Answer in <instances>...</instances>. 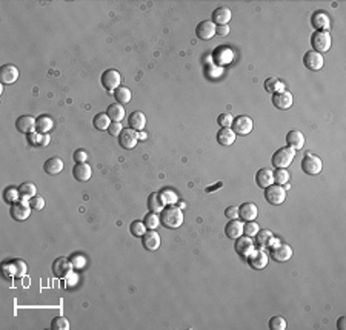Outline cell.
Instances as JSON below:
<instances>
[{
  "label": "cell",
  "mask_w": 346,
  "mask_h": 330,
  "mask_svg": "<svg viewBox=\"0 0 346 330\" xmlns=\"http://www.w3.org/2000/svg\"><path fill=\"white\" fill-rule=\"evenodd\" d=\"M160 223L166 229H179L183 225V212L182 209L174 206H165V209L160 212Z\"/></svg>",
  "instance_id": "1"
},
{
  "label": "cell",
  "mask_w": 346,
  "mask_h": 330,
  "mask_svg": "<svg viewBox=\"0 0 346 330\" xmlns=\"http://www.w3.org/2000/svg\"><path fill=\"white\" fill-rule=\"evenodd\" d=\"M26 263L23 260H9L6 263H3L2 266V273L5 278L11 280V278H23L26 275Z\"/></svg>",
  "instance_id": "2"
},
{
  "label": "cell",
  "mask_w": 346,
  "mask_h": 330,
  "mask_svg": "<svg viewBox=\"0 0 346 330\" xmlns=\"http://www.w3.org/2000/svg\"><path fill=\"white\" fill-rule=\"evenodd\" d=\"M296 157V151L291 147H280L279 151H276V154L272 155V166L277 167V169H286L292 160Z\"/></svg>",
  "instance_id": "3"
},
{
  "label": "cell",
  "mask_w": 346,
  "mask_h": 330,
  "mask_svg": "<svg viewBox=\"0 0 346 330\" xmlns=\"http://www.w3.org/2000/svg\"><path fill=\"white\" fill-rule=\"evenodd\" d=\"M311 45L319 54H324L331 49V34L328 31H316L311 36Z\"/></svg>",
  "instance_id": "4"
},
{
  "label": "cell",
  "mask_w": 346,
  "mask_h": 330,
  "mask_svg": "<svg viewBox=\"0 0 346 330\" xmlns=\"http://www.w3.org/2000/svg\"><path fill=\"white\" fill-rule=\"evenodd\" d=\"M271 257L277 263H285L292 257V249L289 244L280 243L279 240L274 238V241L271 244Z\"/></svg>",
  "instance_id": "5"
},
{
  "label": "cell",
  "mask_w": 346,
  "mask_h": 330,
  "mask_svg": "<svg viewBox=\"0 0 346 330\" xmlns=\"http://www.w3.org/2000/svg\"><path fill=\"white\" fill-rule=\"evenodd\" d=\"M302 169H303V172L308 175H319L323 169L322 158L314 155V154H306L302 160Z\"/></svg>",
  "instance_id": "6"
},
{
  "label": "cell",
  "mask_w": 346,
  "mask_h": 330,
  "mask_svg": "<svg viewBox=\"0 0 346 330\" xmlns=\"http://www.w3.org/2000/svg\"><path fill=\"white\" fill-rule=\"evenodd\" d=\"M265 198L268 203L279 206L281 203H285L286 200V189L281 187L280 185H271L269 187L265 189Z\"/></svg>",
  "instance_id": "7"
},
{
  "label": "cell",
  "mask_w": 346,
  "mask_h": 330,
  "mask_svg": "<svg viewBox=\"0 0 346 330\" xmlns=\"http://www.w3.org/2000/svg\"><path fill=\"white\" fill-rule=\"evenodd\" d=\"M100 82H102V86L107 91H115L120 86L122 76H120V72L115 69H107L102 74Z\"/></svg>",
  "instance_id": "8"
},
{
  "label": "cell",
  "mask_w": 346,
  "mask_h": 330,
  "mask_svg": "<svg viewBox=\"0 0 346 330\" xmlns=\"http://www.w3.org/2000/svg\"><path fill=\"white\" fill-rule=\"evenodd\" d=\"M253 119L248 115H238L233 120V124H231V129L236 132V135H248L253 131Z\"/></svg>",
  "instance_id": "9"
},
{
  "label": "cell",
  "mask_w": 346,
  "mask_h": 330,
  "mask_svg": "<svg viewBox=\"0 0 346 330\" xmlns=\"http://www.w3.org/2000/svg\"><path fill=\"white\" fill-rule=\"evenodd\" d=\"M31 210H33V207L29 206V201H26V200H19L17 203L11 205V209H9L11 217L17 221L28 220L31 215Z\"/></svg>",
  "instance_id": "10"
},
{
  "label": "cell",
  "mask_w": 346,
  "mask_h": 330,
  "mask_svg": "<svg viewBox=\"0 0 346 330\" xmlns=\"http://www.w3.org/2000/svg\"><path fill=\"white\" fill-rule=\"evenodd\" d=\"M234 249L237 252V255H240L242 258H248L251 253L256 250V243L251 240V237H238L236 240Z\"/></svg>",
  "instance_id": "11"
},
{
  "label": "cell",
  "mask_w": 346,
  "mask_h": 330,
  "mask_svg": "<svg viewBox=\"0 0 346 330\" xmlns=\"http://www.w3.org/2000/svg\"><path fill=\"white\" fill-rule=\"evenodd\" d=\"M139 132L131 129V127H123L122 134L119 135V143L123 149H134L139 143Z\"/></svg>",
  "instance_id": "12"
},
{
  "label": "cell",
  "mask_w": 346,
  "mask_h": 330,
  "mask_svg": "<svg viewBox=\"0 0 346 330\" xmlns=\"http://www.w3.org/2000/svg\"><path fill=\"white\" fill-rule=\"evenodd\" d=\"M292 102H294V97H292V94L286 89L272 94V104H274L277 109H281V111L289 109L292 106Z\"/></svg>",
  "instance_id": "13"
},
{
  "label": "cell",
  "mask_w": 346,
  "mask_h": 330,
  "mask_svg": "<svg viewBox=\"0 0 346 330\" xmlns=\"http://www.w3.org/2000/svg\"><path fill=\"white\" fill-rule=\"evenodd\" d=\"M71 270H72V264L68 258L60 257L52 263V273H54V276H57V278H68L71 275Z\"/></svg>",
  "instance_id": "14"
},
{
  "label": "cell",
  "mask_w": 346,
  "mask_h": 330,
  "mask_svg": "<svg viewBox=\"0 0 346 330\" xmlns=\"http://www.w3.org/2000/svg\"><path fill=\"white\" fill-rule=\"evenodd\" d=\"M303 65L311 71H320L324 65L323 56L319 54V52H316V51H308L305 54V57H303Z\"/></svg>",
  "instance_id": "15"
},
{
  "label": "cell",
  "mask_w": 346,
  "mask_h": 330,
  "mask_svg": "<svg viewBox=\"0 0 346 330\" xmlns=\"http://www.w3.org/2000/svg\"><path fill=\"white\" fill-rule=\"evenodd\" d=\"M142 243H143V248L150 252H155L159 250L160 244H162V240H160V235L157 233L155 230H146V233L142 237Z\"/></svg>",
  "instance_id": "16"
},
{
  "label": "cell",
  "mask_w": 346,
  "mask_h": 330,
  "mask_svg": "<svg viewBox=\"0 0 346 330\" xmlns=\"http://www.w3.org/2000/svg\"><path fill=\"white\" fill-rule=\"evenodd\" d=\"M216 25L211 22V20H203V22H200L197 25L195 28V34L198 39H202V40H211L217 33H216Z\"/></svg>",
  "instance_id": "17"
},
{
  "label": "cell",
  "mask_w": 346,
  "mask_h": 330,
  "mask_svg": "<svg viewBox=\"0 0 346 330\" xmlns=\"http://www.w3.org/2000/svg\"><path fill=\"white\" fill-rule=\"evenodd\" d=\"M246 260H248V263H249L251 268L256 269V270H260V269H265V268H266V264H268V255H266V252H265L263 249H260V250H254Z\"/></svg>",
  "instance_id": "18"
},
{
  "label": "cell",
  "mask_w": 346,
  "mask_h": 330,
  "mask_svg": "<svg viewBox=\"0 0 346 330\" xmlns=\"http://www.w3.org/2000/svg\"><path fill=\"white\" fill-rule=\"evenodd\" d=\"M256 183L261 189H266L271 185H274V172H272V169L261 167L260 171L256 174Z\"/></svg>",
  "instance_id": "19"
},
{
  "label": "cell",
  "mask_w": 346,
  "mask_h": 330,
  "mask_svg": "<svg viewBox=\"0 0 346 330\" xmlns=\"http://www.w3.org/2000/svg\"><path fill=\"white\" fill-rule=\"evenodd\" d=\"M311 25L314 26L316 31H328L331 26V19L326 13L323 11H317L314 13L311 17Z\"/></svg>",
  "instance_id": "20"
},
{
  "label": "cell",
  "mask_w": 346,
  "mask_h": 330,
  "mask_svg": "<svg viewBox=\"0 0 346 330\" xmlns=\"http://www.w3.org/2000/svg\"><path fill=\"white\" fill-rule=\"evenodd\" d=\"M286 144L288 147L294 149V151H300L305 146V135L299 129H292L286 134Z\"/></svg>",
  "instance_id": "21"
},
{
  "label": "cell",
  "mask_w": 346,
  "mask_h": 330,
  "mask_svg": "<svg viewBox=\"0 0 346 330\" xmlns=\"http://www.w3.org/2000/svg\"><path fill=\"white\" fill-rule=\"evenodd\" d=\"M257 215H259V209H257L256 203L248 201V203H243L238 207V218H242L245 223L254 221L257 218Z\"/></svg>",
  "instance_id": "22"
},
{
  "label": "cell",
  "mask_w": 346,
  "mask_h": 330,
  "mask_svg": "<svg viewBox=\"0 0 346 330\" xmlns=\"http://www.w3.org/2000/svg\"><path fill=\"white\" fill-rule=\"evenodd\" d=\"M36 122L37 119H34V117H31V115H22V117H19L17 122H16V127L17 129L22 132V134H31V132H34L36 131Z\"/></svg>",
  "instance_id": "23"
},
{
  "label": "cell",
  "mask_w": 346,
  "mask_h": 330,
  "mask_svg": "<svg viewBox=\"0 0 346 330\" xmlns=\"http://www.w3.org/2000/svg\"><path fill=\"white\" fill-rule=\"evenodd\" d=\"M231 17H233V13H231V9L228 6H218V8L214 9L211 22L214 25H218V26L220 25H228Z\"/></svg>",
  "instance_id": "24"
},
{
  "label": "cell",
  "mask_w": 346,
  "mask_h": 330,
  "mask_svg": "<svg viewBox=\"0 0 346 330\" xmlns=\"http://www.w3.org/2000/svg\"><path fill=\"white\" fill-rule=\"evenodd\" d=\"M19 79V69L14 65H3L0 69V80L3 84H13Z\"/></svg>",
  "instance_id": "25"
},
{
  "label": "cell",
  "mask_w": 346,
  "mask_h": 330,
  "mask_svg": "<svg viewBox=\"0 0 346 330\" xmlns=\"http://www.w3.org/2000/svg\"><path fill=\"white\" fill-rule=\"evenodd\" d=\"M225 233H226L228 238L237 240L238 237L243 235V223L240 221L238 218L237 220H229V223L225 227Z\"/></svg>",
  "instance_id": "26"
},
{
  "label": "cell",
  "mask_w": 346,
  "mask_h": 330,
  "mask_svg": "<svg viewBox=\"0 0 346 330\" xmlns=\"http://www.w3.org/2000/svg\"><path fill=\"white\" fill-rule=\"evenodd\" d=\"M64 167H65L64 160L59 158V157L48 158L45 162V165H43V169H45V172L48 175H57V174H60L62 171H64Z\"/></svg>",
  "instance_id": "27"
},
{
  "label": "cell",
  "mask_w": 346,
  "mask_h": 330,
  "mask_svg": "<svg viewBox=\"0 0 346 330\" xmlns=\"http://www.w3.org/2000/svg\"><path fill=\"white\" fill-rule=\"evenodd\" d=\"M72 175H74L76 180L79 182H88L92 175L91 166L85 162V163H76V166L72 167Z\"/></svg>",
  "instance_id": "28"
},
{
  "label": "cell",
  "mask_w": 346,
  "mask_h": 330,
  "mask_svg": "<svg viewBox=\"0 0 346 330\" xmlns=\"http://www.w3.org/2000/svg\"><path fill=\"white\" fill-rule=\"evenodd\" d=\"M128 124H130L131 129L137 131V132L143 131L145 126H146V117H145V114L140 112V111H134V112L130 115Z\"/></svg>",
  "instance_id": "29"
},
{
  "label": "cell",
  "mask_w": 346,
  "mask_h": 330,
  "mask_svg": "<svg viewBox=\"0 0 346 330\" xmlns=\"http://www.w3.org/2000/svg\"><path fill=\"white\" fill-rule=\"evenodd\" d=\"M217 142L222 146H231L236 143V132L231 127H222L217 132Z\"/></svg>",
  "instance_id": "30"
},
{
  "label": "cell",
  "mask_w": 346,
  "mask_h": 330,
  "mask_svg": "<svg viewBox=\"0 0 346 330\" xmlns=\"http://www.w3.org/2000/svg\"><path fill=\"white\" fill-rule=\"evenodd\" d=\"M54 127V122H52V119L49 115H40L37 122H36V131L39 134H49L51 129Z\"/></svg>",
  "instance_id": "31"
},
{
  "label": "cell",
  "mask_w": 346,
  "mask_h": 330,
  "mask_svg": "<svg viewBox=\"0 0 346 330\" xmlns=\"http://www.w3.org/2000/svg\"><path fill=\"white\" fill-rule=\"evenodd\" d=\"M107 114L111 119V122H122L125 119V106L120 104V103H112L108 106L107 109Z\"/></svg>",
  "instance_id": "32"
},
{
  "label": "cell",
  "mask_w": 346,
  "mask_h": 330,
  "mask_svg": "<svg viewBox=\"0 0 346 330\" xmlns=\"http://www.w3.org/2000/svg\"><path fill=\"white\" fill-rule=\"evenodd\" d=\"M148 209H150V212H155V214H160V212L165 209V203L162 201L160 192H152L148 197Z\"/></svg>",
  "instance_id": "33"
},
{
  "label": "cell",
  "mask_w": 346,
  "mask_h": 330,
  "mask_svg": "<svg viewBox=\"0 0 346 330\" xmlns=\"http://www.w3.org/2000/svg\"><path fill=\"white\" fill-rule=\"evenodd\" d=\"M256 237H257V244L261 249L271 248L272 241H274V235H272V232L268 229H260Z\"/></svg>",
  "instance_id": "34"
},
{
  "label": "cell",
  "mask_w": 346,
  "mask_h": 330,
  "mask_svg": "<svg viewBox=\"0 0 346 330\" xmlns=\"http://www.w3.org/2000/svg\"><path fill=\"white\" fill-rule=\"evenodd\" d=\"M92 124L99 131H108L109 126H111V119L108 117L107 112H100V114H97L96 117H94Z\"/></svg>",
  "instance_id": "35"
},
{
  "label": "cell",
  "mask_w": 346,
  "mask_h": 330,
  "mask_svg": "<svg viewBox=\"0 0 346 330\" xmlns=\"http://www.w3.org/2000/svg\"><path fill=\"white\" fill-rule=\"evenodd\" d=\"M114 97L115 100H117V103L120 104H128L132 99V95H131V91L128 88H125V86H119L117 89L114 91Z\"/></svg>",
  "instance_id": "36"
},
{
  "label": "cell",
  "mask_w": 346,
  "mask_h": 330,
  "mask_svg": "<svg viewBox=\"0 0 346 330\" xmlns=\"http://www.w3.org/2000/svg\"><path fill=\"white\" fill-rule=\"evenodd\" d=\"M143 223H145L146 229L155 230L157 227L160 226V214H155V212H148V214L145 215Z\"/></svg>",
  "instance_id": "37"
},
{
  "label": "cell",
  "mask_w": 346,
  "mask_h": 330,
  "mask_svg": "<svg viewBox=\"0 0 346 330\" xmlns=\"http://www.w3.org/2000/svg\"><path fill=\"white\" fill-rule=\"evenodd\" d=\"M19 192H20V197H22L23 200H29V198H33L36 197V192H37V187L34 183H23V185H20L19 187Z\"/></svg>",
  "instance_id": "38"
},
{
  "label": "cell",
  "mask_w": 346,
  "mask_h": 330,
  "mask_svg": "<svg viewBox=\"0 0 346 330\" xmlns=\"http://www.w3.org/2000/svg\"><path fill=\"white\" fill-rule=\"evenodd\" d=\"M160 197H162V201L165 203V206H174V205L179 203L177 194L174 192L173 189H163V190H160Z\"/></svg>",
  "instance_id": "39"
},
{
  "label": "cell",
  "mask_w": 346,
  "mask_h": 330,
  "mask_svg": "<svg viewBox=\"0 0 346 330\" xmlns=\"http://www.w3.org/2000/svg\"><path fill=\"white\" fill-rule=\"evenodd\" d=\"M265 89L271 94H274V92H279V91H283L285 89V86H283V83L276 79V77H269L266 82H265Z\"/></svg>",
  "instance_id": "40"
},
{
  "label": "cell",
  "mask_w": 346,
  "mask_h": 330,
  "mask_svg": "<svg viewBox=\"0 0 346 330\" xmlns=\"http://www.w3.org/2000/svg\"><path fill=\"white\" fill-rule=\"evenodd\" d=\"M130 230H131V233L134 237H143L145 233H146V226H145V223L143 221H132L131 223V227H130Z\"/></svg>",
  "instance_id": "41"
},
{
  "label": "cell",
  "mask_w": 346,
  "mask_h": 330,
  "mask_svg": "<svg viewBox=\"0 0 346 330\" xmlns=\"http://www.w3.org/2000/svg\"><path fill=\"white\" fill-rule=\"evenodd\" d=\"M51 329H54V330H68L69 329V321L65 316H56L51 321Z\"/></svg>",
  "instance_id": "42"
},
{
  "label": "cell",
  "mask_w": 346,
  "mask_h": 330,
  "mask_svg": "<svg viewBox=\"0 0 346 330\" xmlns=\"http://www.w3.org/2000/svg\"><path fill=\"white\" fill-rule=\"evenodd\" d=\"M19 197H20V192H19L17 187H8V189L5 190V194H3L5 201H6V203H11V205L17 203Z\"/></svg>",
  "instance_id": "43"
},
{
  "label": "cell",
  "mask_w": 346,
  "mask_h": 330,
  "mask_svg": "<svg viewBox=\"0 0 346 330\" xmlns=\"http://www.w3.org/2000/svg\"><path fill=\"white\" fill-rule=\"evenodd\" d=\"M286 326V319L281 316H272L269 319V329L271 330H285Z\"/></svg>",
  "instance_id": "44"
},
{
  "label": "cell",
  "mask_w": 346,
  "mask_h": 330,
  "mask_svg": "<svg viewBox=\"0 0 346 330\" xmlns=\"http://www.w3.org/2000/svg\"><path fill=\"white\" fill-rule=\"evenodd\" d=\"M288 182H289V172L286 169H277L274 172V183L281 186V185H286Z\"/></svg>",
  "instance_id": "45"
},
{
  "label": "cell",
  "mask_w": 346,
  "mask_h": 330,
  "mask_svg": "<svg viewBox=\"0 0 346 330\" xmlns=\"http://www.w3.org/2000/svg\"><path fill=\"white\" fill-rule=\"evenodd\" d=\"M259 230H260V226L257 225L256 221H248L246 225H243V233L246 237H256L257 233H259Z\"/></svg>",
  "instance_id": "46"
},
{
  "label": "cell",
  "mask_w": 346,
  "mask_h": 330,
  "mask_svg": "<svg viewBox=\"0 0 346 330\" xmlns=\"http://www.w3.org/2000/svg\"><path fill=\"white\" fill-rule=\"evenodd\" d=\"M29 206L33 207L34 210H42L45 207V198L43 197H40V195H36L33 198H29Z\"/></svg>",
  "instance_id": "47"
},
{
  "label": "cell",
  "mask_w": 346,
  "mask_h": 330,
  "mask_svg": "<svg viewBox=\"0 0 346 330\" xmlns=\"http://www.w3.org/2000/svg\"><path fill=\"white\" fill-rule=\"evenodd\" d=\"M233 120H234V117L231 114H220L217 119V123L220 124V127H231Z\"/></svg>",
  "instance_id": "48"
},
{
  "label": "cell",
  "mask_w": 346,
  "mask_h": 330,
  "mask_svg": "<svg viewBox=\"0 0 346 330\" xmlns=\"http://www.w3.org/2000/svg\"><path fill=\"white\" fill-rule=\"evenodd\" d=\"M122 131H123V126L119 122H112L111 126H109V129H108L111 137H119L122 134Z\"/></svg>",
  "instance_id": "49"
},
{
  "label": "cell",
  "mask_w": 346,
  "mask_h": 330,
  "mask_svg": "<svg viewBox=\"0 0 346 330\" xmlns=\"http://www.w3.org/2000/svg\"><path fill=\"white\" fill-rule=\"evenodd\" d=\"M72 157H74V162L76 163H85L86 160H88V152L83 151V149H77Z\"/></svg>",
  "instance_id": "50"
},
{
  "label": "cell",
  "mask_w": 346,
  "mask_h": 330,
  "mask_svg": "<svg viewBox=\"0 0 346 330\" xmlns=\"http://www.w3.org/2000/svg\"><path fill=\"white\" fill-rule=\"evenodd\" d=\"M28 142L33 144V146H37V144H42V134H39L37 131L28 134Z\"/></svg>",
  "instance_id": "51"
},
{
  "label": "cell",
  "mask_w": 346,
  "mask_h": 330,
  "mask_svg": "<svg viewBox=\"0 0 346 330\" xmlns=\"http://www.w3.org/2000/svg\"><path fill=\"white\" fill-rule=\"evenodd\" d=\"M225 215H226L229 220H237V218H238V207H237V206H229V207H226Z\"/></svg>",
  "instance_id": "52"
},
{
  "label": "cell",
  "mask_w": 346,
  "mask_h": 330,
  "mask_svg": "<svg viewBox=\"0 0 346 330\" xmlns=\"http://www.w3.org/2000/svg\"><path fill=\"white\" fill-rule=\"evenodd\" d=\"M216 33L218 36H228L229 34V26L228 25H220V26L216 28Z\"/></svg>",
  "instance_id": "53"
},
{
  "label": "cell",
  "mask_w": 346,
  "mask_h": 330,
  "mask_svg": "<svg viewBox=\"0 0 346 330\" xmlns=\"http://www.w3.org/2000/svg\"><path fill=\"white\" fill-rule=\"evenodd\" d=\"M345 324H346V316H340V318H339V323H337V329H339V330H345V329H346Z\"/></svg>",
  "instance_id": "54"
},
{
  "label": "cell",
  "mask_w": 346,
  "mask_h": 330,
  "mask_svg": "<svg viewBox=\"0 0 346 330\" xmlns=\"http://www.w3.org/2000/svg\"><path fill=\"white\" fill-rule=\"evenodd\" d=\"M48 143H49V135L43 134V135H42V144L40 146H48Z\"/></svg>",
  "instance_id": "55"
},
{
  "label": "cell",
  "mask_w": 346,
  "mask_h": 330,
  "mask_svg": "<svg viewBox=\"0 0 346 330\" xmlns=\"http://www.w3.org/2000/svg\"><path fill=\"white\" fill-rule=\"evenodd\" d=\"M139 138H142V140H143V138H146V134L140 131V132H139Z\"/></svg>",
  "instance_id": "56"
},
{
  "label": "cell",
  "mask_w": 346,
  "mask_h": 330,
  "mask_svg": "<svg viewBox=\"0 0 346 330\" xmlns=\"http://www.w3.org/2000/svg\"><path fill=\"white\" fill-rule=\"evenodd\" d=\"M177 206H179L180 209H183V207H185V203H179V205H177Z\"/></svg>",
  "instance_id": "57"
}]
</instances>
